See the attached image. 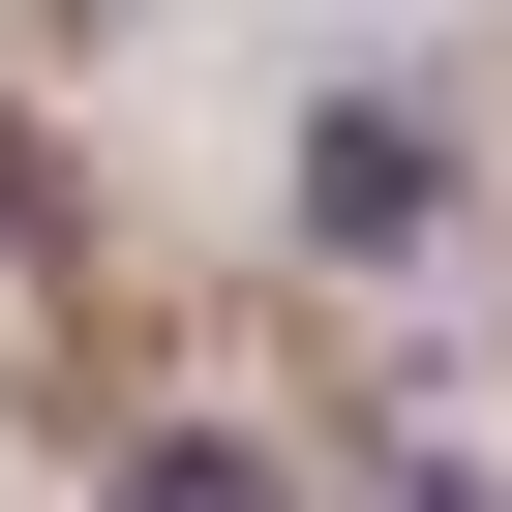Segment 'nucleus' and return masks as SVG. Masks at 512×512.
<instances>
[{"mask_svg": "<svg viewBox=\"0 0 512 512\" xmlns=\"http://www.w3.org/2000/svg\"><path fill=\"white\" fill-rule=\"evenodd\" d=\"M422 512H452V482H422Z\"/></svg>", "mask_w": 512, "mask_h": 512, "instance_id": "7ed1b4c3", "label": "nucleus"}, {"mask_svg": "<svg viewBox=\"0 0 512 512\" xmlns=\"http://www.w3.org/2000/svg\"><path fill=\"white\" fill-rule=\"evenodd\" d=\"M151 512H272V482H241V452H151Z\"/></svg>", "mask_w": 512, "mask_h": 512, "instance_id": "f03ea898", "label": "nucleus"}, {"mask_svg": "<svg viewBox=\"0 0 512 512\" xmlns=\"http://www.w3.org/2000/svg\"><path fill=\"white\" fill-rule=\"evenodd\" d=\"M422 181H452L422 121H332V151H302V211H332V241H422Z\"/></svg>", "mask_w": 512, "mask_h": 512, "instance_id": "f257e3e1", "label": "nucleus"}]
</instances>
